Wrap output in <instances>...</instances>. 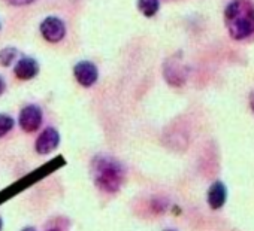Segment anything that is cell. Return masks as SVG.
<instances>
[{
	"label": "cell",
	"instance_id": "1",
	"mask_svg": "<svg viewBox=\"0 0 254 231\" xmlns=\"http://www.w3.org/2000/svg\"><path fill=\"white\" fill-rule=\"evenodd\" d=\"M224 21L232 39L244 41L253 36L254 5L248 0H232L224 9Z\"/></svg>",
	"mask_w": 254,
	"mask_h": 231
},
{
	"label": "cell",
	"instance_id": "2",
	"mask_svg": "<svg viewBox=\"0 0 254 231\" xmlns=\"http://www.w3.org/2000/svg\"><path fill=\"white\" fill-rule=\"evenodd\" d=\"M124 166L108 155H97L91 161V178L94 185L105 192H117L124 181Z\"/></svg>",
	"mask_w": 254,
	"mask_h": 231
},
{
	"label": "cell",
	"instance_id": "3",
	"mask_svg": "<svg viewBox=\"0 0 254 231\" xmlns=\"http://www.w3.org/2000/svg\"><path fill=\"white\" fill-rule=\"evenodd\" d=\"M39 30H41L42 38L47 42H51V44L60 42L64 38V35H66V26L57 17H48V18H45L41 23Z\"/></svg>",
	"mask_w": 254,
	"mask_h": 231
},
{
	"label": "cell",
	"instance_id": "4",
	"mask_svg": "<svg viewBox=\"0 0 254 231\" xmlns=\"http://www.w3.org/2000/svg\"><path fill=\"white\" fill-rule=\"evenodd\" d=\"M20 127L27 132V133H33L36 132L41 124H42V110L39 106L36 104H29L26 107H23V110L20 112Z\"/></svg>",
	"mask_w": 254,
	"mask_h": 231
},
{
	"label": "cell",
	"instance_id": "5",
	"mask_svg": "<svg viewBox=\"0 0 254 231\" xmlns=\"http://www.w3.org/2000/svg\"><path fill=\"white\" fill-rule=\"evenodd\" d=\"M163 73H165L166 81L174 87H181L186 82V78H187V70H186V67L183 66L181 60L178 57H172L171 60H168L165 63Z\"/></svg>",
	"mask_w": 254,
	"mask_h": 231
},
{
	"label": "cell",
	"instance_id": "6",
	"mask_svg": "<svg viewBox=\"0 0 254 231\" xmlns=\"http://www.w3.org/2000/svg\"><path fill=\"white\" fill-rule=\"evenodd\" d=\"M59 143H60V135H59V132L56 129H53V127H48L36 139L35 149H36L38 154L45 155V154L53 152L59 146Z\"/></svg>",
	"mask_w": 254,
	"mask_h": 231
},
{
	"label": "cell",
	"instance_id": "7",
	"mask_svg": "<svg viewBox=\"0 0 254 231\" xmlns=\"http://www.w3.org/2000/svg\"><path fill=\"white\" fill-rule=\"evenodd\" d=\"M73 75L75 79L82 85V87H91L96 84L99 78L97 67L91 61H79L73 67Z\"/></svg>",
	"mask_w": 254,
	"mask_h": 231
},
{
	"label": "cell",
	"instance_id": "8",
	"mask_svg": "<svg viewBox=\"0 0 254 231\" xmlns=\"http://www.w3.org/2000/svg\"><path fill=\"white\" fill-rule=\"evenodd\" d=\"M15 76L21 81H29L33 79L39 73V64L35 58L32 57H23L14 67Z\"/></svg>",
	"mask_w": 254,
	"mask_h": 231
},
{
	"label": "cell",
	"instance_id": "9",
	"mask_svg": "<svg viewBox=\"0 0 254 231\" xmlns=\"http://www.w3.org/2000/svg\"><path fill=\"white\" fill-rule=\"evenodd\" d=\"M206 198H208V204H209L211 209H214V210L221 209V207L224 206V203H226V198H227L226 185H224L223 182H220V181L214 182V184L209 186V189H208Z\"/></svg>",
	"mask_w": 254,
	"mask_h": 231
},
{
	"label": "cell",
	"instance_id": "10",
	"mask_svg": "<svg viewBox=\"0 0 254 231\" xmlns=\"http://www.w3.org/2000/svg\"><path fill=\"white\" fill-rule=\"evenodd\" d=\"M138 9L145 17H154L160 9V3L159 0H138Z\"/></svg>",
	"mask_w": 254,
	"mask_h": 231
},
{
	"label": "cell",
	"instance_id": "11",
	"mask_svg": "<svg viewBox=\"0 0 254 231\" xmlns=\"http://www.w3.org/2000/svg\"><path fill=\"white\" fill-rule=\"evenodd\" d=\"M17 54H18V51L15 48H12V46H8V48L2 49V51H0V64L5 66V67L11 66L14 63V60L17 58Z\"/></svg>",
	"mask_w": 254,
	"mask_h": 231
},
{
	"label": "cell",
	"instance_id": "12",
	"mask_svg": "<svg viewBox=\"0 0 254 231\" xmlns=\"http://www.w3.org/2000/svg\"><path fill=\"white\" fill-rule=\"evenodd\" d=\"M15 126L14 118H11L6 113H0V138L6 136Z\"/></svg>",
	"mask_w": 254,
	"mask_h": 231
},
{
	"label": "cell",
	"instance_id": "13",
	"mask_svg": "<svg viewBox=\"0 0 254 231\" xmlns=\"http://www.w3.org/2000/svg\"><path fill=\"white\" fill-rule=\"evenodd\" d=\"M5 2L9 3V5H14V6H24V5L33 3L35 0H5Z\"/></svg>",
	"mask_w": 254,
	"mask_h": 231
},
{
	"label": "cell",
	"instance_id": "14",
	"mask_svg": "<svg viewBox=\"0 0 254 231\" xmlns=\"http://www.w3.org/2000/svg\"><path fill=\"white\" fill-rule=\"evenodd\" d=\"M5 88H6L5 81H3V78H2V76H0V95H2V94L5 92Z\"/></svg>",
	"mask_w": 254,
	"mask_h": 231
},
{
	"label": "cell",
	"instance_id": "15",
	"mask_svg": "<svg viewBox=\"0 0 254 231\" xmlns=\"http://www.w3.org/2000/svg\"><path fill=\"white\" fill-rule=\"evenodd\" d=\"M250 107H251V110H253V113H254V90H253L251 94H250Z\"/></svg>",
	"mask_w": 254,
	"mask_h": 231
},
{
	"label": "cell",
	"instance_id": "16",
	"mask_svg": "<svg viewBox=\"0 0 254 231\" xmlns=\"http://www.w3.org/2000/svg\"><path fill=\"white\" fill-rule=\"evenodd\" d=\"M23 231H36V230H35L33 227H26V228H24Z\"/></svg>",
	"mask_w": 254,
	"mask_h": 231
},
{
	"label": "cell",
	"instance_id": "17",
	"mask_svg": "<svg viewBox=\"0 0 254 231\" xmlns=\"http://www.w3.org/2000/svg\"><path fill=\"white\" fill-rule=\"evenodd\" d=\"M2 228H3V221H2V218H0V231H2Z\"/></svg>",
	"mask_w": 254,
	"mask_h": 231
},
{
	"label": "cell",
	"instance_id": "18",
	"mask_svg": "<svg viewBox=\"0 0 254 231\" xmlns=\"http://www.w3.org/2000/svg\"><path fill=\"white\" fill-rule=\"evenodd\" d=\"M47 231H60V230H57V228H50V230H47Z\"/></svg>",
	"mask_w": 254,
	"mask_h": 231
},
{
	"label": "cell",
	"instance_id": "19",
	"mask_svg": "<svg viewBox=\"0 0 254 231\" xmlns=\"http://www.w3.org/2000/svg\"><path fill=\"white\" fill-rule=\"evenodd\" d=\"M165 231H175V230H165Z\"/></svg>",
	"mask_w": 254,
	"mask_h": 231
}]
</instances>
